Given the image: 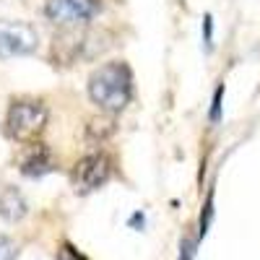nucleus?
Segmentation results:
<instances>
[{
    "label": "nucleus",
    "instance_id": "obj_1",
    "mask_svg": "<svg viewBox=\"0 0 260 260\" xmlns=\"http://www.w3.org/2000/svg\"><path fill=\"white\" fill-rule=\"evenodd\" d=\"M89 96L104 112H122L133 96V73L125 62H104L89 78Z\"/></svg>",
    "mask_w": 260,
    "mask_h": 260
},
{
    "label": "nucleus",
    "instance_id": "obj_2",
    "mask_svg": "<svg viewBox=\"0 0 260 260\" xmlns=\"http://www.w3.org/2000/svg\"><path fill=\"white\" fill-rule=\"evenodd\" d=\"M47 125V107L42 102H34V99H21V102H13L11 110H8V117H6V127H8V136L26 143V141H34L42 130Z\"/></svg>",
    "mask_w": 260,
    "mask_h": 260
},
{
    "label": "nucleus",
    "instance_id": "obj_3",
    "mask_svg": "<svg viewBox=\"0 0 260 260\" xmlns=\"http://www.w3.org/2000/svg\"><path fill=\"white\" fill-rule=\"evenodd\" d=\"M39 45V34L26 21H8L0 18V60L29 55Z\"/></svg>",
    "mask_w": 260,
    "mask_h": 260
},
{
    "label": "nucleus",
    "instance_id": "obj_4",
    "mask_svg": "<svg viewBox=\"0 0 260 260\" xmlns=\"http://www.w3.org/2000/svg\"><path fill=\"white\" fill-rule=\"evenodd\" d=\"M47 18L57 26H78L91 21L99 11V0H47Z\"/></svg>",
    "mask_w": 260,
    "mask_h": 260
},
{
    "label": "nucleus",
    "instance_id": "obj_5",
    "mask_svg": "<svg viewBox=\"0 0 260 260\" xmlns=\"http://www.w3.org/2000/svg\"><path fill=\"white\" fill-rule=\"evenodd\" d=\"M110 175H112L110 159H107L104 154H91V156H83V159L76 164L71 180H73L76 190L91 192V190L102 187L107 180H110Z\"/></svg>",
    "mask_w": 260,
    "mask_h": 260
},
{
    "label": "nucleus",
    "instance_id": "obj_6",
    "mask_svg": "<svg viewBox=\"0 0 260 260\" xmlns=\"http://www.w3.org/2000/svg\"><path fill=\"white\" fill-rule=\"evenodd\" d=\"M52 167H55L52 151L42 143H31L26 148V154L21 156V172H24L26 177H42V175H47V172H52Z\"/></svg>",
    "mask_w": 260,
    "mask_h": 260
},
{
    "label": "nucleus",
    "instance_id": "obj_7",
    "mask_svg": "<svg viewBox=\"0 0 260 260\" xmlns=\"http://www.w3.org/2000/svg\"><path fill=\"white\" fill-rule=\"evenodd\" d=\"M26 211H29V206L16 187H6L0 192V216L6 221H21L26 216Z\"/></svg>",
    "mask_w": 260,
    "mask_h": 260
},
{
    "label": "nucleus",
    "instance_id": "obj_8",
    "mask_svg": "<svg viewBox=\"0 0 260 260\" xmlns=\"http://www.w3.org/2000/svg\"><path fill=\"white\" fill-rule=\"evenodd\" d=\"M0 260H16V245L6 234H0Z\"/></svg>",
    "mask_w": 260,
    "mask_h": 260
},
{
    "label": "nucleus",
    "instance_id": "obj_9",
    "mask_svg": "<svg viewBox=\"0 0 260 260\" xmlns=\"http://www.w3.org/2000/svg\"><path fill=\"white\" fill-rule=\"evenodd\" d=\"M57 260H89V257H86V255H81L73 245H68V242H65L62 247H60V255H57Z\"/></svg>",
    "mask_w": 260,
    "mask_h": 260
},
{
    "label": "nucleus",
    "instance_id": "obj_10",
    "mask_svg": "<svg viewBox=\"0 0 260 260\" xmlns=\"http://www.w3.org/2000/svg\"><path fill=\"white\" fill-rule=\"evenodd\" d=\"M221 96H224V86H219V89H216V96H213V110H211V120L213 122L221 117Z\"/></svg>",
    "mask_w": 260,
    "mask_h": 260
},
{
    "label": "nucleus",
    "instance_id": "obj_11",
    "mask_svg": "<svg viewBox=\"0 0 260 260\" xmlns=\"http://www.w3.org/2000/svg\"><path fill=\"white\" fill-rule=\"evenodd\" d=\"M211 21H213L211 16H206V18H203V34H206V47H208V50H211V29H213Z\"/></svg>",
    "mask_w": 260,
    "mask_h": 260
}]
</instances>
